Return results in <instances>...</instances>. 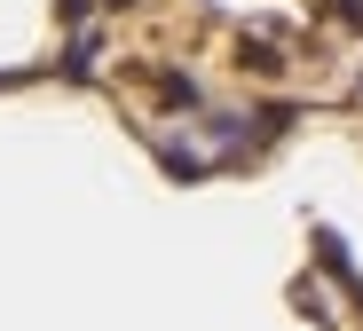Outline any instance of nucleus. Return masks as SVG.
<instances>
[{"label":"nucleus","mask_w":363,"mask_h":331,"mask_svg":"<svg viewBox=\"0 0 363 331\" xmlns=\"http://www.w3.org/2000/svg\"><path fill=\"white\" fill-rule=\"evenodd\" d=\"M158 103H174V111H198V79H190V72H158Z\"/></svg>","instance_id":"1"},{"label":"nucleus","mask_w":363,"mask_h":331,"mask_svg":"<svg viewBox=\"0 0 363 331\" xmlns=\"http://www.w3.org/2000/svg\"><path fill=\"white\" fill-rule=\"evenodd\" d=\"M237 63H245V72H261V79H277V72H284L269 40H237Z\"/></svg>","instance_id":"2"},{"label":"nucleus","mask_w":363,"mask_h":331,"mask_svg":"<svg viewBox=\"0 0 363 331\" xmlns=\"http://www.w3.org/2000/svg\"><path fill=\"white\" fill-rule=\"evenodd\" d=\"M87 9H95V0H64V24H87Z\"/></svg>","instance_id":"3"}]
</instances>
